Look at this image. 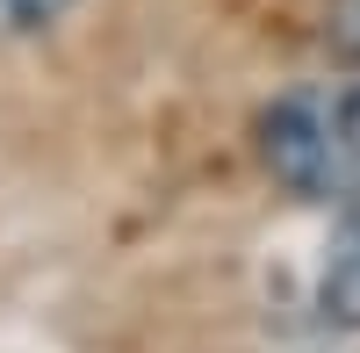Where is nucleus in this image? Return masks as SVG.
<instances>
[{"mask_svg":"<svg viewBox=\"0 0 360 353\" xmlns=\"http://www.w3.org/2000/svg\"><path fill=\"white\" fill-rule=\"evenodd\" d=\"M332 123H339V144H346V159L360 166V86H346V94L332 101Z\"/></svg>","mask_w":360,"mask_h":353,"instance_id":"obj_5","label":"nucleus"},{"mask_svg":"<svg viewBox=\"0 0 360 353\" xmlns=\"http://www.w3.org/2000/svg\"><path fill=\"white\" fill-rule=\"evenodd\" d=\"M79 8V0H0V44H22V37H44Z\"/></svg>","mask_w":360,"mask_h":353,"instance_id":"obj_3","label":"nucleus"},{"mask_svg":"<svg viewBox=\"0 0 360 353\" xmlns=\"http://www.w3.org/2000/svg\"><path fill=\"white\" fill-rule=\"evenodd\" d=\"M317 310H324V325L360 332V231H346V238L332 245V259H324V274H317Z\"/></svg>","mask_w":360,"mask_h":353,"instance_id":"obj_2","label":"nucleus"},{"mask_svg":"<svg viewBox=\"0 0 360 353\" xmlns=\"http://www.w3.org/2000/svg\"><path fill=\"white\" fill-rule=\"evenodd\" d=\"M259 159L274 166V181L295 188V195H332L346 181V144H339V123L317 94H288L259 115Z\"/></svg>","mask_w":360,"mask_h":353,"instance_id":"obj_1","label":"nucleus"},{"mask_svg":"<svg viewBox=\"0 0 360 353\" xmlns=\"http://www.w3.org/2000/svg\"><path fill=\"white\" fill-rule=\"evenodd\" d=\"M339 58H360V0H332V22H324Z\"/></svg>","mask_w":360,"mask_h":353,"instance_id":"obj_4","label":"nucleus"}]
</instances>
